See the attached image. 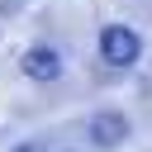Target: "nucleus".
<instances>
[{
	"mask_svg": "<svg viewBox=\"0 0 152 152\" xmlns=\"http://www.w3.org/2000/svg\"><path fill=\"white\" fill-rule=\"evenodd\" d=\"M24 76L28 81H57L62 76V52L57 48H28L24 52Z\"/></svg>",
	"mask_w": 152,
	"mask_h": 152,
	"instance_id": "obj_3",
	"label": "nucleus"
},
{
	"mask_svg": "<svg viewBox=\"0 0 152 152\" xmlns=\"http://www.w3.org/2000/svg\"><path fill=\"white\" fill-rule=\"evenodd\" d=\"M90 142L95 147H124L128 142V119L119 114V109H100V114H90Z\"/></svg>",
	"mask_w": 152,
	"mask_h": 152,
	"instance_id": "obj_2",
	"label": "nucleus"
},
{
	"mask_svg": "<svg viewBox=\"0 0 152 152\" xmlns=\"http://www.w3.org/2000/svg\"><path fill=\"white\" fill-rule=\"evenodd\" d=\"M100 57L109 66H133L142 57V33L128 28V24H104L100 28Z\"/></svg>",
	"mask_w": 152,
	"mask_h": 152,
	"instance_id": "obj_1",
	"label": "nucleus"
},
{
	"mask_svg": "<svg viewBox=\"0 0 152 152\" xmlns=\"http://www.w3.org/2000/svg\"><path fill=\"white\" fill-rule=\"evenodd\" d=\"M14 152H48V147H43V142H19Z\"/></svg>",
	"mask_w": 152,
	"mask_h": 152,
	"instance_id": "obj_4",
	"label": "nucleus"
}]
</instances>
